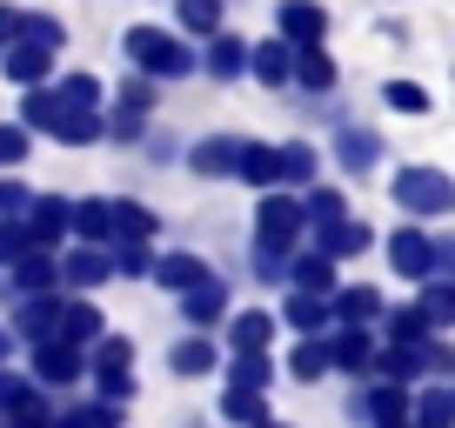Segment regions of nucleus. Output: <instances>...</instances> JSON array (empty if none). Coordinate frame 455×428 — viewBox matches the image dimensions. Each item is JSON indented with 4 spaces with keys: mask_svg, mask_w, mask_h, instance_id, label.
Returning <instances> with one entry per match:
<instances>
[{
    "mask_svg": "<svg viewBox=\"0 0 455 428\" xmlns=\"http://www.w3.org/2000/svg\"><path fill=\"white\" fill-rule=\"evenodd\" d=\"M108 261H114V274H155V255H148L141 242H128L121 255H108Z\"/></svg>",
    "mask_w": 455,
    "mask_h": 428,
    "instance_id": "09e8293b",
    "label": "nucleus"
},
{
    "mask_svg": "<svg viewBox=\"0 0 455 428\" xmlns=\"http://www.w3.org/2000/svg\"><path fill=\"white\" fill-rule=\"evenodd\" d=\"M54 115H60L54 87H28V100H20V121H14V128H28V134H47V128H54Z\"/></svg>",
    "mask_w": 455,
    "mask_h": 428,
    "instance_id": "bb28decb",
    "label": "nucleus"
},
{
    "mask_svg": "<svg viewBox=\"0 0 455 428\" xmlns=\"http://www.w3.org/2000/svg\"><path fill=\"white\" fill-rule=\"evenodd\" d=\"M128 60L141 81H181L188 67H195V54H188V41L174 28H128Z\"/></svg>",
    "mask_w": 455,
    "mask_h": 428,
    "instance_id": "f257e3e1",
    "label": "nucleus"
},
{
    "mask_svg": "<svg viewBox=\"0 0 455 428\" xmlns=\"http://www.w3.org/2000/svg\"><path fill=\"white\" fill-rule=\"evenodd\" d=\"M155 281H161V288H174V295H188L195 281H208V261L188 255V248H181V255H161V261H155Z\"/></svg>",
    "mask_w": 455,
    "mask_h": 428,
    "instance_id": "aec40b11",
    "label": "nucleus"
},
{
    "mask_svg": "<svg viewBox=\"0 0 455 428\" xmlns=\"http://www.w3.org/2000/svg\"><path fill=\"white\" fill-rule=\"evenodd\" d=\"M28 255V228H20V214H7L0 221V261H20Z\"/></svg>",
    "mask_w": 455,
    "mask_h": 428,
    "instance_id": "8fccbe9b",
    "label": "nucleus"
},
{
    "mask_svg": "<svg viewBox=\"0 0 455 428\" xmlns=\"http://www.w3.org/2000/svg\"><path fill=\"white\" fill-rule=\"evenodd\" d=\"M114 274V261H108V248H74L68 261L54 268V281H68V288H100Z\"/></svg>",
    "mask_w": 455,
    "mask_h": 428,
    "instance_id": "f8f14e48",
    "label": "nucleus"
},
{
    "mask_svg": "<svg viewBox=\"0 0 455 428\" xmlns=\"http://www.w3.org/2000/svg\"><path fill=\"white\" fill-rule=\"evenodd\" d=\"M235 174H242L248 187H268V194H275V147H268V141H242Z\"/></svg>",
    "mask_w": 455,
    "mask_h": 428,
    "instance_id": "4be33fe9",
    "label": "nucleus"
},
{
    "mask_svg": "<svg viewBox=\"0 0 455 428\" xmlns=\"http://www.w3.org/2000/svg\"><path fill=\"white\" fill-rule=\"evenodd\" d=\"M14 288H20V301H28V295H47V288H54V261L28 248V255L14 261Z\"/></svg>",
    "mask_w": 455,
    "mask_h": 428,
    "instance_id": "c9c22d12",
    "label": "nucleus"
},
{
    "mask_svg": "<svg viewBox=\"0 0 455 428\" xmlns=\"http://www.w3.org/2000/svg\"><path fill=\"white\" fill-rule=\"evenodd\" d=\"M268 382H275L268 355H235V375H228V388H242V395H261Z\"/></svg>",
    "mask_w": 455,
    "mask_h": 428,
    "instance_id": "58836bf2",
    "label": "nucleus"
},
{
    "mask_svg": "<svg viewBox=\"0 0 455 428\" xmlns=\"http://www.w3.org/2000/svg\"><path fill=\"white\" fill-rule=\"evenodd\" d=\"M261 428H282V422H261Z\"/></svg>",
    "mask_w": 455,
    "mask_h": 428,
    "instance_id": "6e6d98bb",
    "label": "nucleus"
},
{
    "mask_svg": "<svg viewBox=\"0 0 455 428\" xmlns=\"http://www.w3.org/2000/svg\"><path fill=\"white\" fill-rule=\"evenodd\" d=\"M369 361H375V348H369L362 329H341L335 342H328V369H369Z\"/></svg>",
    "mask_w": 455,
    "mask_h": 428,
    "instance_id": "cd10ccee",
    "label": "nucleus"
},
{
    "mask_svg": "<svg viewBox=\"0 0 455 428\" xmlns=\"http://www.w3.org/2000/svg\"><path fill=\"white\" fill-rule=\"evenodd\" d=\"M28 155H34V134L7 121V128H0V168H20V161H28Z\"/></svg>",
    "mask_w": 455,
    "mask_h": 428,
    "instance_id": "c03bdc74",
    "label": "nucleus"
},
{
    "mask_svg": "<svg viewBox=\"0 0 455 428\" xmlns=\"http://www.w3.org/2000/svg\"><path fill=\"white\" fill-rule=\"evenodd\" d=\"M295 81L308 87V94H328V87H335V60H328L322 47H301L295 54Z\"/></svg>",
    "mask_w": 455,
    "mask_h": 428,
    "instance_id": "473e14b6",
    "label": "nucleus"
},
{
    "mask_svg": "<svg viewBox=\"0 0 455 428\" xmlns=\"http://www.w3.org/2000/svg\"><path fill=\"white\" fill-rule=\"evenodd\" d=\"M415 314H422V321H428V329H449V314H455V295H449V288H428V295H422V308H415Z\"/></svg>",
    "mask_w": 455,
    "mask_h": 428,
    "instance_id": "a18cd8bd",
    "label": "nucleus"
},
{
    "mask_svg": "<svg viewBox=\"0 0 455 428\" xmlns=\"http://www.w3.org/2000/svg\"><path fill=\"white\" fill-rule=\"evenodd\" d=\"M328 314H341L348 329H362V321H375V314H382V295H375V288H341V295L328 301Z\"/></svg>",
    "mask_w": 455,
    "mask_h": 428,
    "instance_id": "412c9836",
    "label": "nucleus"
},
{
    "mask_svg": "<svg viewBox=\"0 0 455 428\" xmlns=\"http://www.w3.org/2000/svg\"><path fill=\"white\" fill-rule=\"evenodd\" d=\"M0 67H7V81L28 94V87H41L47 74H54V54H47V47H34V41H14L7 54H0Z\"/></svg>",
    "mask_w": 455,
    "mask_h": 428,
    "instance_id": "1a4fd4ad",
    "label": "nucleus"
},
{
    "mask_svg": "<svg viewBox=\"0 0 455 428\" xmlns=\"http://www.w3.org/2000/svg\"><path fill=\"white\" fill-rule=\"evenodd\" d=\"M0 355H7V335H0Z\"/></svg>",
    "mask_w": 455,
    "mask_h": 428,
    "instance_id": "5fc2aeb1",
    "label": "nucleus"
},
{
    "mask_svg": "<svg viewBox=\"0 0 455 428\" xmlns=\"http://www.w3.org/2000/svg\"><path fill=\"white\" fill-rule=\"evenodd\" d=\"M282 321H288L295 335H322V329H328V301H322V295H288Z\"/></svg>",
    "mask_w": 455,
    "mask_h": 428,
    "instance_id": "393cba45",
    "label": "nucleus"
},
{
    "mask_svg": "<svg viewBox=\"0 0 455 428\" xmlns=\"http://www.w3.org/2000/svg\"><path fill=\"white\" fill-rule=\"evenodd\" d=\"M388 194H395L402 214H422V221H435V214L455 208V187H449V174H442V168H402Z\"/></svg>",
    "mask_w": 455,
    "mask_h": 428,
    "instance_id": "7ed1b4c3",
    "label": "nucleus"
},
{
    "mask_svg": "<svg viewBox=\"0 0 455 428\" xmlns=\"http://www.w3.org/2000/svg\"><path fill=\"white\" fill-rule=\"evenodd\" d=\"M100 321H108V314H100L94 301H68V308H60L54 342H68V348H94V342H100Z\"/></svg>",
    "mask_w": 455,
    "mask_h": 428,
    "instance_id": "9b49d317",
    "label": "nucleus"
},
{
    "mask_svg": "<svg viewBox=\"0 0 455 428\" xmlns=\"http://www.w3.org/2000/svg\"><path fill=\"white\" fill-rule=\"evenodd\" d=\"M20 41V7H0V54Z\"/></svg>",
    "mask_w": 455,
    "mask_h": 428,
    "instance_id": "864d4df0",
    "label": "nucleus"
},
{
    "mask_svg": "<svg viewBox=\"0 0 455 428\" xmlns=\"http://www.w3.org/2000/svg\"><path fill=\"white\" fill-rule=\"evenodd\" d=\"M362 408H369L375 428H395V422H409V388H388V382H382L369 401H362Z\"/></svg>",
    "mask_w": 455,
    "mask_h": 428,
    "instance_id": "2f4dec72",
    "label": "nucleus"
},
{
    "mask_svg": "<svg viewBox=\"0 0 455 428\" xmlns=\"http://www.w3.org/2000/svg\"><path fill=\"white\" fill-rule=\"evenodd\" d=\"M20 228H28V248L41 255L47 242H60V234H68V201H60V194H41V201H28Z\"/></svg>",
    "mask_w": 455,
    "mask_h": 428,
    "instance_id": "423d86ee",
    "label": "nucleus"
},
{
    "mask_svg": "<svg viewBox=\"0 0 455 428\" xmlns=\"http://www.w3.org/2000/svg\"><path fill=\"white\" fill-rule=\"evenodd\" d=\"M335 214H341V194H335V187H315V194L301 201V221H315V228H322V221H335Z\"/></svg>",
    "mask_w": 455,
    "mask_h": 428,
    "instance_id": "de8ad7c7",
    "label": "nucleus"
},
{
    "mask_svg": "<svg viewBox=\"0 0 455 428\" xmlns=\"http://www.w3.org/2000/svg\"><path fill=\"white\" fill-rule=\"evenodd\" d=\"M301 228H308V221H301V201L295 194H261V208H255V248L268 261L295 255V234Z\"/></svg>",
    "mask_w": 455,
    "mask_h": 428,
    "instance_id": "f03ea898",
    "label": "nucleus"
},
{
    "mask_svg": "<svg viewBox=\"0 0 455 428\" xmlns=\"http://www.w3.org/2000/svg\"><path fill=\"white\" fill-rule=\"evenodd\" d=\"M208 74H214V81H235V74H248V41H235V34H214Z\"/></svg>",
    "mask_w": 455,
    "mask_h": 428,
    "instance_id": "5701e85b",
    "label": "nucleus"
},
{
    "mask_svg": "<svg viewBox=\"0 0 455 428\" xmlns=\"http://www.w3.org/2000/svg\"><path fill=\"white\" fill-rule=\"evenodd\" d=\"M28 401H34L28 375H14V369H0V408H28Z\"/></svg>",
    "mask_w": 455,
    "mask_h": 428,
    "instance_id": "3c124183",
    "label": "nucleus"
},
{
    "mask_svg": "<svg viewBox=\"0 0 455 428\" xmlns=\"http://www.w3.org/2000/svg\"><path fill=\"white\" fill-rule=\"evenodd\" d=\"M87 369H94V375H128V369H134V342H121V335H100L94 355H87Z\"/></svg>",
    "mask_w": 455,
    "mask_h": 428,
    "instance_id": "72a5a7b5",
    "label": "nucleus"
},
{
    "mask_svg": "<svg viewBox=\"0 0 455 428\" xmlns=\"http://www.w3.org/2000/svg\"><path fill=\"white\" fill-rule=\"evenodd\" d=\"M47 134H54V141H68V147H87V141H100V134H108V121H100V115H68V107H60Z\"/></svg>",
    "mask_w": 455,
    "mask_h": 428,
    "instance_id": "a878e982",
    "label": "nucleus"
},
{
    "mask_svg": "<svg viewBox=\"0 0 455 428\" xmlns=\"http://www.w3.org/2000/svg\"><path fill=\"white\" fill-rule=\"evenodd\" d=\"M174 20H181V34H221V0H174Z\"/></svg>",
    "mask_w": 455,
    "mask_h": 428,
    "instance_id": "c85d7f7f",
    "label": "nucleus"
},
{
    "mask_svg": "<svg viewBox=\"0 0 455 428\" xmlns=\"http://www.w3.org/2000/svg\"><path fill=\"white\" fill-rule=\"evenodd\" d=\"M395 428H409V422H395Z\"/></svg>",
    "mask_w": 455,
    "mask_h": 428,
    "instance_id": "4d7b16f0",
    "label": "nucleus"
},
{
    "mask_svg": "<svg viewBox=\"0 0 455 428\" xmlns=\"http://www.w3.org/2000/svg\"><path fill=\"white\" fill-rule=\"evenodd\" d=\"M315 161H322V155H315V147L308 141H288V147H275V181H315Z\"/></svg>",
    "mask_w": 455,
    "mask_h": 428,
    "instance_id": "b1692460",
    "label": "nucleus"
},
{
    "mask_svg": "<svg viewBox=\"0 0 455 428\" xmlns=\"http://www.w3.org/2000/svg\"><path fill=\"white\" fill-rule=\"evenodd\" d=\"M362 248H369V228H362V221H348V214H335V221H322V248H315V255H322V261L362 255Z\"/></svg>",
    "mask_w": 455,
    "mask_h": 428,
    "instance_id": "2eb2a0df",
    "label": "nucleus"
},
{
    "mask_svg": "<svg viewBox=\"0 0 455 428\" xmlns=\"http://www.w3.org/2000/svg\"><path fill=\"white\" fill-rule=\"evenodd\" d=\"M268 335H275V314H261V308H242L235 321H228L235 355H261V348H268Z\"/></svg>",
    "mask_w": 455,
    "mask_h": 428,
    "instance_id": "f3484780",
    "label": "nucleus"
},
{
    "mask_svg": "<svg viewBox=\"0 0 455 428\" xmlns=\"http://www.w3.org/2000/svg\"><path fill=\"white\" fill-rule=\"evenodd\" d=\"M275 28H282L275 41H282V47H295V54H301V47H322V34H328V14L315 7V0H282V7H275Z\"/></svg>",
    "mask_w": 455,
    "mask_h": 428,
    "instance_id": "20e7f679",
    "label": "nucleus"
},
{
    "mask_svg": "<svg viewBox=\"0 0 455 428\" xmlns=\"http://www.w3.org/2000/svg\"><path fill=\"white\" fill-rule=\"evenodd\" d=\"M235 161H242V141H235V134H208V141H195L188 168L195 174H235Z\"/></svg>",
    "mask_w": 455,
    "mask_h": 428,
    "instance_id": "dca6fc26",
    "label": "nucleus"
},
{
    "mask_svg": "<svg viewBox=\"0 0 455 428\" xmlns=\"http://www.w3.org/2000/svg\"><path fill=\"white\" fill-rule=\"evenodd\" d=\"M388 261H395L402 274H415V281H435V242H428L422 228H395L388 234Z\"/></svg>",
    "mask_w": 455,
    "mask_h": 428,
    "instance_id": "39448f33",
    "label": "nucleus"
},
{
    "mask_svg": "<svg viewBox=\"0 0 455 428\" xmlns=\"http://www.w3.org/2000/svg\"><path fill=\"white\" fill-rule=\"evenodd\" d=\"M282 274H295L288 295H328V288H335V261H322V255H288Z\"/></svg>",
    "mask_w": 455,
    "mask_h": 428,
    "instance_id": "a211bd4d",
    "label": "nucleus"
},
{
    "mask_svg": "<svg viewBox=\"0 0 455 428\" xmlns=\"http://www.w3.org/2000/svg\"><path fill=\"white\" fill-rule=\"evenodd\" d=\"M0 428H47V408H41V395L28 401V408H7V422Z\"/></svg>",
    "mask_w": 455,
    "mask_h": 428,
    "instance_id": "603ef678",
    "label": "nucleus"
},
{
    "mask_svg": "<svg viewBox=\"0 0 455 428\" xmlns=\"http://www.w3.org/2000/svg\"><path fill=\"white\" fill-rule=\"evenodd\" d=\"M335 155H341V168H348V174H362V168H369V161H375V155H382V141H375V134H369V128H341V141H335Z\"/></svg>",
    "mask_w": 455,
    "mask_h": 428,
    "instance_id": "7c9ffc66",
    "label": "nucleus"
},
{
    "mask_svg": "<svg viewBox=\"0 0 455 428\" xmlns=\"http://www.w3.org/2000/svg\"><path fill=\"white\" fill-rule=\"evenodd\" d=\"M221 422H235V428H261V422H268V408H261V395H242V388H228V395H221Z\"/></svg>",
    "mask_w": 455,
    "mask_h": 428,
    "instance_id": "4c0bfd02",
    "label": "nucleus"
},
{
    "mask_svg": "<svg viewBox=\"0 0 455 428\" xmlns=\"http://www.w3.org/2000/svg\"><path fill=\"white\" fill-rule=\"evenodd\" d=\"M168 369H174V375H208V369H214V348L201 342V335H181V342L168 348Z\"/></svg>",
    "mask_w": 455,
    "mask_h": 428,
    "instance_id": "e433bc0d",
    "label": "nucleus"
},
{
    "mask_svg": "<svg viewBox=\"0 0 455 428\" xmlns=\"http://www.w3.org/2000/svg\"><path fill=\"white\" fill-rule=\"evenodd\" d=\"M248 74H255V81H268V87H288V81H295V47H282V41L248 47Z\"/></svg>",
    "mask_w": 455,
    "mask_h": 428,
    "instance_id": "4468645a",
    "label": "nucleus"
},
{
    "mask_svg": "<svg viewBox=\"0 0 455 428\" xmlns=\"http://www.w3.org/2000/svg\"><path fill=\"white\" fill-rule=\"evenodd\" d=\"M114 234L148 248V234H155V208H141V201H114Z\"/></svg>",
    "mask_w": 455,
    "mask_h": 428,
    "instance_id": "f704fd0d",
    "label": "nucleus"
},
{
    "mask_svg": "<svg viewBox=\"0 0 455 428\" xmlns=\"http://www.w3.org/2000/svg\"><path fill=\"white\" fill-rule=\"evenodd\" d=\"M14 329L28 335L34 348L54 342V329H60V301H54V295H28V301H20V314H14Z\"/></svg>",
    "mask_w": 455,
    "mask_h": 428,
    "instance_id": "ddd939ff",
    "label": "nucleus"
},
{
    "mask_svg": "<svg viewBox=\"0 0 455 428\" xmlns=\"http://www.w3.org/2000/svg\"><path fill=\"white\" fill-rule=\"evenodd\" d=\"M221 308H228V288L214 281V274H208V281H195V288H188V295H181V314H188V321H195V329H208V321H221Z\"/></svg>",
    "mask_w": 455,
    "mask_h": 428,
    "instance_id": "6ab92c4d",
    "label": "nucleus"
},
{
    "mask_svg": "<svg viewBox=\"0 0 455 428\" xmlns=\"http://www.w3.org/2000/svg\"><path fill=\"white\" fill-rule=\"evenodd\" d=\"M54 100L68 107V115H94V100H100V81H94V74H60Z\"/></svg>",
    "mask_w": 455,
    "mask_h": 428,
    "instance_id": "c756f323",
    "label": "nucleus"
},
{
    "mask_svg": "<svg viewBox=\"0 0 455 428\" xmlns=\"http://www.w3.org/2000/svg\"><path fill=\"white\" fill-rule=\"evenodd\" d=\"M288 375H295V382H322V375H328V348L322 342H301L295 361H288Z\"/></svg>",
    "mask_w": 455,
    "mask_h": 428,
    "instance_id": "79ce46f5",
    "label": "nucleus"
},
{
    "mask_svg": "<svg viewBox=\"0 0 455 428\" xmlns=\"http://www.w3.org/2000/svg\"><path fill=\"white\" fill-rule=\"evenodd\" d=\"M34 375H41L47 388H68V382H81V375H87V355H81V348H68V342H41V348H34Z\"/></svg>",
    "mask_w": 455,
    "mask_h": 428,
    "instance_id": "0eeeda50",
    "label": "nucleus"
},
{
    "mask_svg": "<svg viewBox=\"0 0 455 428\" xmlns=\"http://www.w3.org/2000/svg\"><path fill=\"white\" fill-rule=\"evenodd\" d=\"M388 335H395V348H422V342H428V321H422L415 308H402L395 321H388Z\"/></svg>",
    "mask_w": 455,
    "mask_h": 428,
    "instance_id": "49530a36",
    "label": "nucleus"
},
{
    "mask_svg": "<svg viewBox=\"0 0 455 428\" xmlns=\"http://www.w3.org/2000/svg\"><path fill=\"white\" fill-rule=\"evenodd\" d=\"M68 228L81 234V248H100L114 234V201H68Z\"/></svg>",
    "mask_w": 455,
    "mask_h": 428,
    "instance_id": "9d476101",
    "label": "nucleus"
},
{
    "mask_svg": "<svg viewBox=\"0 0 455 428\" xmlns=\"http://www.w3.org/2000/svg\"><path fill=\"white\" fill-rule=\"evenodd\" d=\"M449 422H455V395H449V388H428V395L415 401V422L409 428H449Z\"/></svg>",
    "mask_w": 455,
    "mask_h": 428,
    "instance_id": "ea45409f",
    "label": "nucleus"
},
{
    "mask_svg": "<svg viewBox=\"0 0 455 428\" xmlns=\"http://www.w3.org/2000/svg\"><path fill=\"white\" fill-rule=\"evenodd\" d=\"M382 100H388V107H402V115H428V87H415V81H388Z\"/></svg>",
    "mask_w": 455,
    "mask_h": 428,
    "instance_id": "37998d69",
    "label": "nucleus"
},
{
    "mask_svg": "<svg viewBox=\"0 0 455 428\" xmlns=\"http://www.w3.org/2000/svg\"><path fill=\"white\" fill-rule=\"evenodd\" d=\"M47 428H121V408H108V401H87V408H68L60 422Z\"/></svg>",
    "mask_w": 455,
    "mask_h": 428,
    "instance_id": "a19ab883",
    "label": "nucleus"
},
{
    "mask_svg": "<svg viewBox=\"0 0 455 428\" xmlns=\"http://www.w3.org/2000/svg\"><path fill=\"white\" fill-rule=\"evenodd\" d=\"M114 107H121V115H114V134H121V141H134V134H141V121H148V107H155V81L128 74V81H121V94H114Z\"/></svg>",
    "mask_w": 455,
    "mask_h": 428,
    "instance_id": "6e6552de",
    "label": "nucleus"
}]
</instances>
